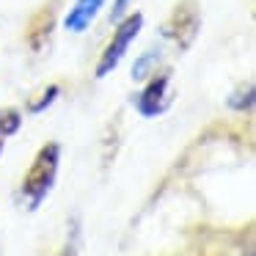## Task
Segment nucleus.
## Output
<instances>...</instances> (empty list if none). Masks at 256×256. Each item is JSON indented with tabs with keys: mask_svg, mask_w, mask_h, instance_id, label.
I'll list each match as a JSON object with an SVG mask.
<instances>
[{
	"mask_svg": "<svg viewBox=\"0 0 256 256\" xmlns=\"http://www.w3.org/2000/svg\"><path fill=\"white\" fill-rule=\"evenodd\" d=\"M17 130H20V110H14V108H3V110H0V138L14 135Z\"/></svg>",
	"mask_w": 256,
	"mask_h": 256,
	"instance_id": "nucleus-8",
	"label": "nucleus"
},
{
	"mask_svg": "<svg viewBox=\"0 0 256 256\" xmlns=\"http://www.w3.org/2000/svg\"><path fill=\"white\" fill-rule=\"evenodd\" d=\"M58 166H61V146L58 144H44L36 154V160L30 162L28 174L22 179V188H20V198H22L25 210L36 212L44 198L50 196L52 184L58 176Z\"/></svg>",
	"mask_w": 256,
	"mask_h": 256,
	"instance_id": "nucleus-1",
	"label": "nucleus"
},
{
	"mask_svg": "<svg viewBox=\"0 0 256 256\" xmlns=\"http://www.w3.org/2000/svg\"><path fill=\"white\" fill-rule=\"evenodd\" d=\"M228 108L232 110H250L254 108V86H242V88H237L232 96H228Z\"/></svg>",
	"mask_w": 256,
	"mask_h": 256,
	"instance_id": "nucleus-7",
	"label": "nucleus"
},
{
	"mask_svg": "<svg viewBox=\"0 0 256 256\" xmlns=\"http://www.w3.org/2000/svg\"><path fill=\"white\" fill-rule=\"evenodd\" d=\"M160 58H162V44H157V47H149V50L144 52V56L138 58V61L132 64V80L135 83H144V80H149L152 74H154V69H157V64H160Z\"/></svg>",
	"mask_w": 256,
	"mask_h": 256,
	"instance_id": "nucleus-6",
	"label": "nucleus"
},
{
	"mask_svg": "<svg viewBox=\"0 0 256 256\" xmlns=\"http://www.w3.org/2000/svg\"><path fill=\"white\" fill-rule=\"evenodd\" d=\"M56 96H58V86H50V88H47V94H42L36 102H30L28 110H30V113H42V110H47V108L52 105V100H56Z\"/></svg>",
	"mask_w": 256,
	"mask_h": 256,
	"instance_id": "nucleus-9",
	"label": "nucleus"
},
{
	"mask_svg": "<svg viewBox=\"0 0 256 256\" xmlns=\"http://www.w3.org/2000/svg\"><path fill=\"white\" fill-rule=\"evenodd\" d=\"M108 0H74V6L64 17V28L69 34H83V30H88V25L96 20V14H100V8Z\"/></svg>",
	"mask_w": 256,
	"mask_h": 256,
	"instance_id": "nucleus-5",
	"label": "nucleus"
},
{
	"mask_svg": "<svg viewBox=\"0 0 256 256\" xmlns=\"http://www.w3.org/2000/svg\"><path fill=\"white\" fill-rule=\"evenodd\" d=\"M58 256H78V250H74V245H69V248L64 250V254H58Z\"/></svg>",
	"mask_w": 256,
	"mask_h": 256,
	"instance_id": "nucleus-11",
	"label": "nucleus"
},
{
	"mask_svg": "<svg viewBox=\"0 0 256 256\" xmlns=\"http://www.w3.org/2000/svg\"><path fill=\"white\" fill-rule=\"evenodd\" d=\"M130 3H132V0H116V3H113V6H110V22H118V20L127 14Z\"/></svg>",
	"mask_w": 256,
	"mask_h": 256,
	"instance_id": "nucleus-10",
	"label": "nucleus"
},
{
	"mask_svg": "<svg viewBox=\"0 0 256 256\" xmlns=\"http://www.w3.org/2000/svg\"><path fill=\"white\" fill-rule=\"evenodd\" d=\"M168 105H171V74L162 72V74H152V80L144 86V91L138 94V100H135V108H138L140 116L146 118H154L160 116V113L168 110Z\"/></svg>",
	"mask_w": 256,
	"mask_h": 256,
	"instance_id": "nucleus-3",
	"label": "nucleus"
},
{
	"mask_svg": "<svg viewBox=\"0 0 256 256\" xmlns=\"http://www.w3.org/2000/svg\"><path fill=\"white\" fill-rule=\"evenodd\" d=\"M140 28H144V14H140V12L127 14L124 20H118V22H116V34H113L110 44L105 47L100 64H96V78H105V74H110L113 69L118 66V61L127 56L130 44H132V39L140 34Z\"/></svg>",
	"mask_w": 256,
	"mask_h": 256,
	"instance_id": "nucleus-2",
	"label": "nucleus"
},
{
	"mask_svg": "<svg viewBox=\"0 0 256 256\" xmlns=\"http://www.w3.org/2000/svg\"><path fill=\"white\" fill-rule=\"evenodd\" d=\"M0 152H3V144H0Z\"/></svg>",
	"mask_w": 256,
	"mask_h": 256,
	"instance_id": "nucleus-12",
	"label": "nucleus"
},
{
	"mask_svg": "<svg viewBox=\"0 0 256 256\" xmlns=\"http://www.w3.org/2000/svg\"><path fill=\"white\" fill-rule=\"evenodd\" d=\"M201 28V20H198V12H196L193 3H184L182 8H176L171 17V25L166 28V34H171L174 42H179L182 47H190V42L196 39Z\"/></svg>",
	"mask_w": 256,
	"mask_h": 256,
	"instance_id": "nucleus-4",
	"label": "nucleus"
}]
</instances>
